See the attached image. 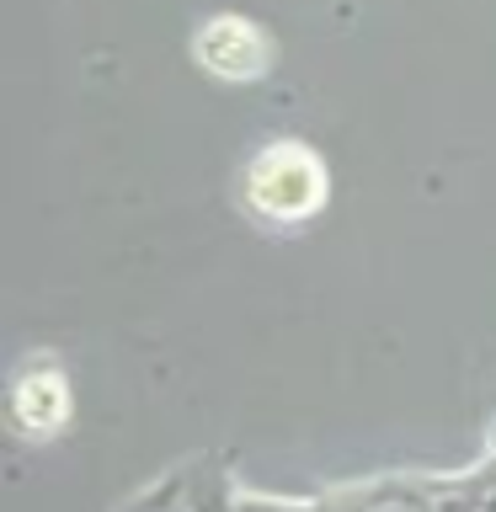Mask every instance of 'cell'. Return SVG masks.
Wrapping results in <instances>:
<instances>
[{
  "label": "cell",
  "instance_id": "cell-3",
  "mask_svg": "<svg viewBox=\"0 0 496 512\" xmlns=\"http://www.w3.org/2000/svg\"><path fill=\"white\" fill-rule=\"evenodd\" d=\"M11 416L27 438H54L70 416V390H64L59 368H27L11 390Z\"/></svg>",
  "mask_w": 496,
  "mask_h": 512
},
{
  "label": "cell",
  "instance_id": "cell-2",
  "mask_svg": "<svg viewBox=\"0 0 496 512\" xmlns=\"http://www.w3.org/2000/svg\"><path fill=\"white\" fill-rule=\"evenodd\" d=\"M198 64L219 80H256L272 59L267 32L246 22V16H214V22L198 27Z\"/></svg>",
  "mask_w": 496,
  "mask_h": 512
},
{
  "label": "cell",
  "instance_id": "cell-1",
  "mask_svg": "<svg viewBox=\"0 0 496 512\" xmlns=\"http://www.w3.org/2000/svg\"><path fill=\"white\" fill-rule=\"evenodd\" d=\"M246 198L272 224H304L326 203V166L304 144H267L246 171Z\"/></svg>",
  "mask_w": 496,
  "mask_h": 512
},
{
  "label": "cell",
  "instance_id": "cell-4",
  "mask_svg": "<svg viewBox=\"0 0 496 512\" xmlns=\"http://www.w3.org/2000/svg\"><path fill=\"white\" fill-rule=\"evenodd\" d=\"M491 448H496V432H491Z\"/></svg>",
  "mask_w": 496,
  "mask_h": 512
}]
</instances>
